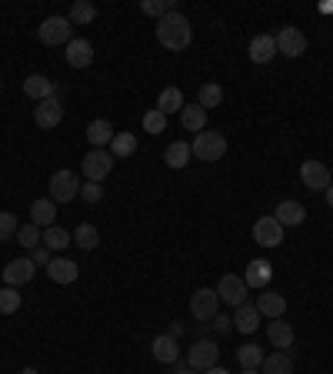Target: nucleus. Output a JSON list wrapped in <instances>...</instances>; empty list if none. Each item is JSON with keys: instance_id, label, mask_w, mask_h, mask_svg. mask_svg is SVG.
<instances>
[{"instance_id": "aec40b11", "label": "nucleus", "mask_w": 333, "mask_h": 374, "mask_svg": "<svg viewBox=\"0 0 333 374\" xmlns=\"http://www.w3.org/2000/svg\"><path fill=\"white\" fill-rule=\"evenodd\" d=\"M153 358L160 364H177L180 361V348H177V338H170V334H157L150 344Z\"/></svg>"}, {"instance_id": "f257e3e1", "label": "nucleus", "mask_w": 333, "mask_h": 374, "mask_svg": "<svg viewBox=\"0 0 333 374\" xmlns=\"http://www.w3.org/2000/svg\"><path fill=\"white\" fill-rule=\"evenodd\" d=\"M157 41L167 47V51H187L193 44V27H190V21L183 17L180 11H170L167 17H160L157 21Z\"/></svg>"}, {"instance_id": "412c9836", "label": "nucleus", "mask_w": 333, "mask_h": 374, "mask_svg": "<svg viewBox=\"0 0 333 374\" xmlns=\"http://www.w3.org/2000/svg\"><path fill=\"white\" fill-rule=\"evenodd\" d=\"M257 311H260V318L277 321V318L287 314V301H283V294H277V291H263L260 298H257Z\"/></svg>"}, {"instance_id": "c85d7f7f", "label": "nucleus", "mask_w": 333, "mask_h": 374, "mask_svg": "<svg viewBox=\"0 0 333 374\" xmlns=\"http://www.w3.org/2000/svg\"><path fill=\"white\" fill-rule=\"evenodd\" d=\"M190 144L187 141H173L170 147H167V154H163V161H167V167L170 171H180V167H187V161H190Z\"/></svg>"}, {"instance_id": "f704fd0d", "label": "nucleus", "mask_w": 333, "mask_h": 374, "mask_svg": "<svg viewBox=\"0 0 333 374\" xmlns=\"http://www.w3.org/2000/svg\"><path fill=\"white\" fill-rule=\"evenodd\" d=\"M93 17H97V7L87 4V0H77V4L71 7V24H73V27H87Z\"/></svg>"}, {"instance_id": "58836bf2", "label": "nucleus", "mask_w": 333, "mask_h": 374, "mask_svg": "<svg viewBox=\"0 0 333 374\" xmlns=\"http://www.w3.org/2000/svg\"><path fill=\"white\" fill-rule=\"evenodd\" d=\"M17 231H21V221H17V214H11V211H0V241L17 238Z\"/></svg>"}, {"instance_id": "4be33fe9", "label": "nucleus", "mask_w": 333, "mask_h": 374, "mask_svg": "<svg viewBox=\"0 0 333 374\" xmlns=\"http://www.w3.org/2000/svg\"><path fill=\"white\" fill-rule=\"evenodd\" d=\"M31 224H37V228H53L57 224V204H53L51 198H43V201H34L31 204Z\"/></svg>"}, {"instance_id": "5701e85b", "label": "nucleus", "mask_w": 333, "mask_h": 374, "mask_svg": "<svg viewBox=\"0 0 333 374\" xmlns=\"http://www.w3.org/2000/svg\"><path fill=\"white\" fill-rule=\"evenodd\" d=\"M267 338H270L273 348H280V351H287V354L293 351V328L287 321H280V318L267 324Z\"/></svg>"}, {"instance_id": "a19ab883", "label": "nucleus", "mask_w": 333, "mask_h": 374, "mask_svg": "<svg viewBox=\"0 0 333 374\" xmlns=\"http://www.w3.org/2000/svg\"><path fill=\"white\" fill-rule=\"evenodd\" d=\"M81 198L87 201V204H97V201L103 198V184H97V181H87V184H81Z\"/></svg>"}, {"instance_id": "7ed1b4c3", "label": "nucleus", "mask_w": 333, "mask_h": 374, "mask_svg": "<svg viewBox=\"0 0 333 374\" xmlns=\"http://www.w3.org/2000/svg\"><path fill=\"white\" fill-rule=\"evenodd\" d=\"M37 41L47 44V47H67L73 41V24L71 17H47V21L37 27Z\"/></svg>"}, {"instance_id": "4468645a", "label": "nucleus", "mask_w": 333, "mask_h": 374, "mask_svg": "<svg viewBox=\"0 0 333 374\" xmlns=\"http://www.w3.org/2000/svg\"><path fill=\"white\" fill-rule=\"evenodd\" d=\"M24 94L31 97V101H51V97H57V84L51 81V77H43V74H31L27 81H24Z\"/></svg>"}, {"instance_id": "f03ea898", "label": "nucleus", "mask_w": 333, "mask_h": 374, "mask_svg": "<svg viewBox=\"0 0 333 374\" xmlns=\"http://www.w3.org/2000/svg\"><path fill=\"white\" fill-rule=\"evenodd\" d=\"M190 154L197 157V161H220L223 154H227V137L220 134V131H200V134L193 137V147Z\"/></svg>"}, {"instance_id": "bb28decb", "label": "nucleus", "mask_w": 333, "mask_h": 374, "mask_svg": "<svg viewBox=\"0 0 333 374\" xmlns=\"http://www.w3.org/2000/svg\"><path fill=\"white\" fill-rule=\"evenodd\" d=\"M180 124L187 127V131H193V134H200L203 127H207V111H203L200 104H183Z\"/></svg>"}, {"instance_id": "8fccbe9b", "label": "nucleus", "mask_w": 333, "mask_h": 374, "mask_svg": "<svg viewBox=\"0 0 333 374\" xmlns=\"http://www.w3.org/2000/svg\"><path fill=\"white\" fill-rule=\"evenodd\" d=\"M330 177H333V171H330Z\"/></svg>"}, {"instance_id": "ddd939ff", "label": "nucleus", "mask_w": 333, "mask_h": 374, "mask_svg": "<svg viewBox=\"0 0 333 374\" xmlns=\"http://www.w3.org/2000/svg\"><path fill=\"white\" fill-rule=\"evenodd\" d=\"M34 121H37V127H43V131L61 127V121H63L61 101H57V97H51V101H41V104L34 107Z\"/></svg>"}, {"instance_id": "6ab92c4d", "label": "nucleus", "mask_w": 333, "mask_h": 374, "mask_svg": "<svg viewBox=\"0 0 333 374\" xmlns=\"http://www.w3.org/2000/svg\"><path fill=\"white\" fill-rule=\"evenodd\" d=\"M260 311H257V304H247L243 301L240 308H237V314H233V331H240V334H253L257 328H260Z\"/></svg>"}, {"instance_id": "c9c22d12", "label": "nucleus", "mask_w": 333, "mask_h": 374, "mask_svg": "<svg viewBox=\"0 0 333 374\" xmlns=\"http://www.w3.org/2000/svg\"><path fill=\"white\" fill-rule=\"evenodd\" d=\"M17 244H24V248H41L43 244V231L37 228V224H21V231H17Z\"/></svg>"}, {"instance_id": "f8f14e48", "label": "nucleus", "mask_w": 333, "mask_h": 374, "mask_svg": "<svg viewBox=\"0 0 333 374\" xmlns=\"http://www.w3.org/2000/svg\"><path fill=\"white\" fill-rule=\"evenodd\" d=\"M34 271H37V264H34L31 258L11 261V264L4 268V288H21V284L34 280Z\"/></svg>"}, {"instance_id": "39448f33", "label": "nucleus", "mask_w": 333, "mask_h": 374, "mask_svg": "<svg viewBox=\"0 0 333 374\" xmlns=\"http://www.w3.org/2000/svg\"><path fill=\"white\" fill-rule=\"evenodd\" d=\"M217 361H220V344L210 341V338L193 341V348L187 351V368H193V371H207V368H213Z\"/></svg>"}, {"instance_id": "c756f323", "label": "nucleus", "mask_w": 333, "mask_h": 374, "mask_svg": "<svg viewBox=\"0 0 333 374\" xmlns=\"http://www.w3.org/2000/svg\"><path fill=\"white\" fill-rule=\"evenodd\" d=\"M73 244V234L71 231H63L61 224H53V228L43 231V248H51V251H67Z\"/></svg>"}, {"instance_id": "f3484780", "label": "nucleus", "mask_w": 333, "mask_h": 374, "mask_svg": "<svg viewBox=\"0 0 333 374\" xmlns=\"http://www.w3.org/2000/svg\"><path fill=\"white\" fill-rule=\"evenodd\" d=\"M273 218L280 221L283 228H300L303 221H307V208H303L300 201H280L277 211H273Z\"/></svg>"}, {"instance_id": "e433bc0d", "label": "nucleus", "mask_w": 333, "mask_h": 374, "mask_svg": "<svg viewBox=\"0 0 333 374\" xmlns=\"http://www.w3.org/2000/svg\"><path fill=\"white\" fill-rule=\"evenodd\" d=\"M170 11H177V4H173V0H143V4H140V14H147V17H157V21H160V17H167Z\"/></svg>"}, {"instance_id": "2f4dec72", "label": "nucleus", "mask_w": 333, "mask_h": 374, "mask_svg": "<svg viewBox=\"0 0 333 374\" xmlns=\"http://www.w3.org/2000/svg\"><path fill=\"white\" fill-rule=\"evenodd\" d=\"M133 151H137V134H130V131L113 134V141H111V154L113 157H130Z\"/></svg>"}, {"instance_id": "ea45409f", "label": "nucleus", "mask_w": 333, "mask_h": 374, "mask_svg": "<svg viewBox=\"0 0 333 374\" xmlns=\"http://www.w3.org/2000/svg\"><path fill=\"white\" fill-rule=\"evenodd\" d=\"M143 131H147V134H163V131H167V117H163L157 107L147 111V114H143Z\"/></svg>"}, {"instance_id": "de8ad7c7", "label": "nucleus", "mask_w": 333, "mask_h": 374, "mask_svg": "<svg viewBox=\"0 0 333 374\" xmlns=\"http://www.w3.org/2000/svg\"><path fill=\"white\" fill-rule=\"evenodd\" d=\"M240 374H260V371H257V368H243Z\"/></svg>"}, {"instance_id": "20e7f679", "label": "nucleus", "mask_w": 333, "mask_h": 374, "mask_svg": "<svg viewBox=\"0 0 333 374\" xmlns=\"http://www.w3.org/2000/svg\"><path fill=\"white\" fill-rule=\"evenodd\" d=\"M73 198H81V177L73 171H57L51 177V201L53 204H71Z\"/></svg>"}, {"instance_id": "c03bdc74", "label": "nucleus", "mask_w": 333, "mask_h": 374, "mask_svg": "<svg viewBox=\"0 0 333 374\" xmlns=\"http://www.w3.org/2000/svg\"><path fill=\"white\" fill-rule=\"evenodd\" d=\"M207 374H230L227 368H220V364H213V368H207Z\"/></svg>"}, {"instance_id": "72a5a7b5", "label": "nucleus", "mask_w": 333, "mask_h": 374, "mask_svg": "<svg viewBox=\"0 0 333 374\" xmlns=\"http://www.w3.org/2000/svg\"><path fill=\"white\" fill-rule=\"evenodd\" d=\"M73 244L83 251H93L97 244H101V231L93 228V224H81V228L73 231Z\"/></svg>"}, {"instance_id": "0eeeda50", "label": "nucleus", "mask_w": 333, "mask_h": 374, "mask_svg": "<svg viewBox=\"0 0 333 374\" xmlns=\"http://www.w3.org/2000/svg\"><path fill=\"white\" fill-rule=\"evenodd\" d=\"M213 291H217V298H220L223 304H230V308H240L243 298H247V280H243L240 274H223L220 284H217Z\"/></svg>"}, {"instance_id": "09e8293b", "label": "nucleus", "mask_w": 333, "mask_h": 374, "mask_svg": "<svg viewBox=\"0 0 333 374\" xmlns=\"http://www.w3.org/2000/svg\"><path fill=\"white\" fill-rule=\"evenodd\" d=\"M21 374H37V371H34V368H24V371Z\"/></svg>"}, {"instance_id": "a878e982", "label": "nucleus", "mask_w": 333, "mask_h": 374, "mask_svg": "<svg viewBox=\"0 0 333 374\" xmlns=\"http://www.w3.org/2000/svg\"><path fill=\"white\" fill-rule=\"evenodd\" d=\"M260 374H293V358L287 351L267 354L260 364Z\"/></svg>"}, {"instance_id": "9b49d317", "label": "nucleus", "mask_w": 333, "mask_h": 374, "mask_svg": "<svg viewBox=\"0 0 333 374\" xmlns=\"http://www.w3.org/2000/svg\"><path fill=\"white\" fill-rule=\"evenodd\" d=\"M300 181H303V187H310V191H327L333 177H330V167L323 164V161H303Z\"/></svg>"}, {"instance_id": "7c9ffc66", "label": "nucleus", "mask_w": 333, "mask_h": 374, "mask_svg": "<svg viewBox=\"0 0 333 374\" xmlns=\"http://www.w3.org/2000/svg\"><path fill=\"white\" fill-rule=\"evenodd\" d=\"M263 348L260 344H243V348H237V361H240V368H257L260 371V364H263Z\"/></svg>"}, {"instance_id": "6e6552de", "label": "nucleus", "mask_w": 333, "mask_h": 374, "mask_svg": "<svg viewBox=\"0 0 333 374\" xmlns=\"http://www.w3.org/2000/svg\"><path fill=\"white\" fill-rule=\"evenodd\" d=\"M253 241L260 244V248H280L283 244V224L273 214H267V218H260L257 224H253Z\"/></svg>"}, {"instance_id": "1a4fd4ad", "label": "nucleus", "mask_w": 333, "mask_h": 374, "mask_svg": "<svg viewBox=\"0 0 333 374\" xmlns=\"http://www.w3.org/2000/svg\"><path fill=\"white\" fill-rule=\"evenodd\" d=\"M273 41H277V54H283V57H303L307 54V34L300 27H283Z\"/></svg>"}, {"instance_id": "393cba45", "label": "nucleus", "mask_w": 333, "mask_h": 374, "mask_svg": "<svg viewBox=\"0 0 333 374\" xmlns=\"http://www.w3.org/2000/svg\"><path fill=\"white\" fill-rule=\"evenodd\" d=\"M157 111H160L163 117L177 114V111H183V94L180 87H163L160 97H157Z\"/></svg>"}, {"instance_id": "79ce46f5", "label": "nucleus", "mask_w": 333, "mask_h": 374, "mask_svg": "<svg viewBox=\"0 0 333 374\" xmlns=\"http://www.w3.org/2000/svg\"><path fill=\"white\" fill-rule=\"evenodd\" d=\"M34 264H51V261H53V251L51 248H43V244H41V248H34Z\"/></svg>"}, {"instance_id": "dca6fc26", "label": "nucleus", "mask_w": 333, "mask_h": 374, "mask_svg": "<svg viewBox=\"0 0 333 374\" xmlns=\"http://www.w3.org/2000/svg\"><path fill=\"white\" fill-rule=\"evenodd\" d=\"M47 274H51L53 284H73V280L81 278V264L71 258H53L47 264Z\"/></svg>"}, {"instance_id": "9d476101", "label": "nucleus", "mask_w": 333, "mask_h": 374, "mask_svg": "<svg viewBox=\"0 0 333 374\" xmlns=\"http://www.w3.org/2000/svg\"><path fill=\"white\" fill-rule=\"evenodd\" d=\"M113 171V154L111 151H87V157H83V174H87V181H97L101 184L103 177Z\"/></svg>"}, {"instance_id": "b1692460", "label": "nucleus", "mask_w": 333, "mask_h": 374, "mask_svg": "<svg viewBox=\"0 0 333 374\" xmlns=\"http://www.w3.org/2000/svg\"><path fill=\"white\" fill-rule=\"evenodd\" d=\"M273 54H277V41H273L270 34H260V37H253L250 41V61L253 64L273 61Z\"/></svg>"}, {"instance_id": "423d86ee", "label": "nucleus", "mask_w": 333, "mask_h": 374, "mask_svg": "<svg viewBox=\"0 0 333 374\" xmlns=\"http://www.w3.org/2000/svg\"><path fill=\"white\" fill-rule=\"evenodd\" d=\"M217 311H220V298L213 288H200V291L190 294V314L197 321H213Z\"/></svg>"}, {"instance_id": "473e14b6", "label": "nucleus", "mask_w": 333, "mask_h": 374, "mask_svg": "<svg viewBox=\"0 0 333 374\" xmlns=\"http://www.w3.org/2000/svg\"><path fill=\"white\" fill-rule=\"evenodd\" d=\"M220 101H223V87H220V84H203L200 91H197V104H200L203 111L220 107Z\"/></svg>"}, {"instance_id": "37998d69", "label": "nucleus", "mask_w": 333, "mask_h": 374, "mask_svg": "<svg viewBox=\"0 0 333 374\" xmlns=\"http://www.w3.org/2000/svg\"><path fill=\"white\" fill-rule=\"evenodd\" d=\"M213 328H217V331H230L233 328V318H227V314H217V318H213Z\"/></svg>"}, {"instance_id": "4c0bfd02", "label": "nucleus", "mask_w": 333, "mask_h": 374, "mask_svg": "<svg viewBox=\"0 0 333 374\" xmlns=\"http://www.w3.org/2000/svg\"><path fill=\"white\" fill-rule=\"evenodd\" d=\"M17 311H21L17 288H0V314H17Z\"/></svg>"}, {"instance_id": "2eb2a0df", "label": "nucleus", "mask_w": 333, "mask_h": 374, "mask_svg": "<svg viewBox=\"0 0 333 374\" xmlns=\"http://www.w3.org/2000/svg\"><path fill=\"white\" fill-rule=\"evenodd\" d=\"M270 278H273V264L270 261H263V258L250 261V264H247V274H243L247 288H253V291H267Z\"/></svg>"}, {"instance_id": "cd10ccee", "label": "nucleus", "mask_w": 333, "mask_h": 374, "mask_svg": "<svg viewBox=\"0 0 333 374\" xmlns=\"http://www.w3.org/2000/svg\"><path fill=\"white\" fill-rule=\"evenodd\" d=\"M87 141H91L97 151H103V147L113 141V127L107 124V121H101V117H97V121H91V124H87Z\"/></svg>"}, {"instance_id": "a211bd4d", "label": "nucleus", "mask_w": 333, "mask_h": 374, "mask_svg": "<svg viewBox=\"0 0 333 374\" xmlns=\"http://www.w3.org/2000/svg\"><path fill=\"white\" fill-rule=\"evenodd\" d=\"M67 64L71 67H77V71H83V67H91L93 64V47H91V41H83V37H73L71 44H67Z\"/></svg>"}, {"instance_id": "a18cd8bd", "label": "nucleus", "mask_w": 333, "mask_h": 374, "mask_svg": "<svg viewBox=\"0 0 333 374\" xmlns=\"http://www.w3.org/2000/svg\"><path fill=\"white\" fill-rule=\"evenodd\" d=\"M327 204H330V208H333V184L327 187Z\"/></svg>"}, {"instance_id": "49530a36", "label": "nucleus", "mask_w": 333, "mask_h": 374, "mask_svg": "<svg viewBox=\"0 0 333 374\" xmlns=\"http://www.w3.org/2000/svg\"><path fill=\"white\" fill-rule=\"evenodd\" d=\"M173 374H193V368H177Z\"/></svg>"}]
</instances>
